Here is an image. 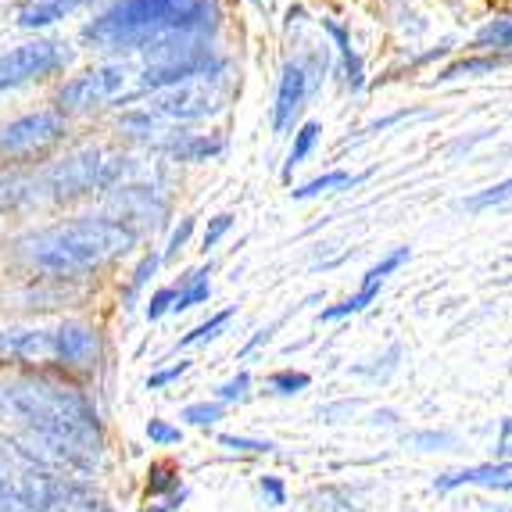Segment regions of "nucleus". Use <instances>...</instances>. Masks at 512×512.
Segmentation results:
<instances>
[{"mask_svg":"<svg viewBox=\"0 0 512 512\" xmlns=\"http://www.w3.org/2000/svg\"><path fill=\"white\" fill-rule=\"evenodd\" d=\"M54 355V333L40 330H0V359L40 362Z\"/></svg>","mask_w":512,"mask_h":512,"instance_id":"2eb2a0df","label":"nucleus"},{"mask_svg":"<svg viewBox=\"0 0 512 512\" xmlns=\"http://www.w3.org/2000/svg\"><path fill=\"white\" fill-rule=\"evenodd\" d=\"M222 412H226L222 402H194L180 412V419H187V423H194V427H212L215 419H222Z\"/></svg>","mask_w":512,"mask_h":512,"instance_id":"c85d7f7f","label":"nucleus"},{"mask_svg":"<svg viewBox=\"0 0 512 512\" xmlns=\"http://www.w3.org/2000/svg\"><path fill=\"white\" fill-rule=\"evenodd\" d=\"M147 437H151L154 444H180V427H169L165 419H151L147 423Z\"/></svg>","mask_w":512,"mask_h":512,"instance_id":"e433bc0d","label":"nucleus"},{"mask_svg":"<svg viewBox=\"0 0 512 512\" xmlns=\"http://www.w3.org/2000/svg\"><path fill=\"white\" fill-rule=\"evenodd\" d=\"M498 487V491H512V462H484V466H466V470L441 473L434 480V491L448 495L455 487Z\"/></svg>","mask_w":512,"mask_h":512,"instance_id":"ddd939ff","label":"nucleus"},{"mask_svg":"<svg viewBox=\"0 0 512 512\" xmlns=\"http://www.w3.org/2000/svg\"><path fill=\"white\" fill-rule=\"evenodd\" d=\"M129 76L133 72H129L126 58H108L101 65H94V69H83L76 76L61 79L51 104L65 119H83V115H94V111L119 108V101L126 97Z\"/></svg>","mask_w":512,"mask_h":512,"instance_id":"20e7f679","label":"nucleus"},{"mask_svg":"<svg viewBox=\"0 0 512 512\" xmlns=\"http://www.w3.org/2000/svg\"><path fill=\"white\" fill-rule=\"evenodd\" d=\"M308 384H312V376L301 373V369H280V373L269 376V391L283 394V398H294V394L308 391Z\"/></svg>","mask_w":512,"mask_h":512,"instance_id":"393cba45","label":"nucleus"},{"mask_svg":"<svg viewBox=\"0 0 512 512\" xmlns=\"http://www.w3.org/2000/svg\"><path fill=\"white\" fill-rule=\"evenodd\" d=\"M119 133L126 140H133V144L151 147V151L162 154L172 140L180 137L183 129L172 126V122H165L162 115H154L151 108H129V111H122V115H119Z\"/></svg>","mask_w":512,"mask_h":512,"instance_id":"9b49d317","label":"nucleus"},{"mask_svg":"<svg viewBox=\"0 0 512 512\" xmlns=\"http://www.w3.org/2000/svg\"><path fill=\"white\" fill-rule=\"evenodd\" d=\"M212 265H205V269H194V273L183 276L180 283V294H176V301H172V312H187V308L201 305V301H208V294H212Z\"/></svg>","mask_w":512,"mask_h":512,"instance_id":"a211bd4d","label":"nucleus"},{"mask_svg":"<svg viewBox=\"0 0 512 512\" xmlns=\"http://www.w3.org/2000/svg\"><path fill=\"white\" fill-rule=\"evenodd\" d=\"M323 29L333 36V43H337V51H341L344 83H348V90H351V94H362V86H366V65H362V58L355 54V47H351L348 29H344L341 22H333V18H323Z\"/></svg>","mask_w":512,"mask_h":512,"instance_id":"f3484780","label":"nucleus"},{"mask_svg":"<svg viewBox=\"0 0 512 512\" xmlns=\"http://www.w3.org/2000/svg\"><path fill=\"white\" fill-rule=\"evenodd\" d=\"M237 316V305L222 308V312H215L212 319H205L201 326H194V330L187 333V337H180V348H190V344H205V341H215L226 326H230V319Z\"/></svg>","mask_w":512,"mask_h":512,"instance_id":"4be33fe9","label":"nucleus"},{"mask_svg":"<svg viewBox=\"0 0 512 512\" xmlns=\"http://www.w3.org/2000/svg\"><path fill=\"white\" fill-rule=\"evenodd\" d=\"M283 323H287V316L273 319V323L265 326V330H258V333H255V337H251V341H248V344H244V348H240V359H244V355H251V351H258V348H262V344H269V337H273V333H276V330H280V326H283Z\"/></svg>","mask_w":512,"mask_h":512,"instance_id":"4c0bfd02","label":"nucleus"},{"mask_svg":"<svg viewBox=\"0 0 512 512\" xmlns=\"http://www.w3.org/2000/svg\"><path fill=\"white\" fill-rule=\"evenodd\" d=\"M319 133H323V126L319 122H305V126L294 133V144H291V154H287V165H283V180H291V172L298 169L301 162H305L308 154L316 151L319 144Z\"/></svg>","mask_w":512,"mask_h":512,"instance_id":"412c9836","label":"nucleus"},{"mask_svg":"<svg viewBox=\"0 0 512 512\" xmlns=\"http://www.w3.org/2000/svg\"><path fill=\"white\" fill-rule=\"evenodd\" d=\"M248 387H251V373L248 369H240V373L233 376V380H226L215 394H219V402L226 405V402H240V398L248 394Z\"/></svg>","mask_w":512,"mask_h":512,"instance_id":"72a5a7b5","label":"nucleus"},{"mask_svg":"<svg viewBox=\"0 0 512 512\" xmlns=\"http://www.w3.org/2000/svg\"><path fill=\"white\" fill-rule=\"evenodd\" d=\"M47 512H111V509L97 495H90L83 484H72V480H65L61 495L54 498V505Z\"/></svg>","mask_w":512,"mask_h":512,"instance_id":"6ab92c4d","label":"nucleus"},{"mask_svg":"<svg viewBox=\"0 0 512 512\" xmlns=\"http://www.w3.org/2000/svg\"><path fill=\"white\" fill-rule=\"evenodd\" d=\"M187 369H190V362H180V366L162 369V373H151V376H147V387H151V391H158V387H169L172 380H180Z\"/></svg>","mask_w":512,"mask_h":512,"instance_id":"58836bf2","label":"nucleus"},{"mask_svg":"<svg viewBox=\"0 0 512 512\" xmlns=\"http://www.w3.org/2000/svg\"><path fill=\"white\" fill-rule=\"evenodd\" d=\"M86 4H97V0H86Z\"/></svg>","mask_w":512,"mask_h":512,"instance_id":"79ce46f5","label":"nucleus"},{"mask_svg":"<svg viewBox=\"0 0 512 512\" xmlns=\"http://www.w3.org/2000/svg\"><path fill=\"white\" fill-rule=\"evenodd\" d=\"M0 412L22 419L29 430H36L40 441H47V448H54V459L69 466L90 470L101 459V423L94 405L76 387L51 384L40 376L8 380L0 384Z\"/></svg>","mask_w":512,"mask_h":512,"instance_id":"f03ea898","label":"nucleus"},{"mask_svg":"<svg viewBox=\"0 0 512 512\" xmlns=\"http://www.w3.org/2000/svg\"><path fill=\"white\" fill-rule=\"evenodd\" d=\"M258 491H262L265 505H273V509L287 505V484H283L280 477H273V473H265V477L258 480Z\"/></svg>","mask_w":512,"mask_h":512,"instance_id":"473e14b6","label":"nucleus"},{"mask_svg":"<svg viewBox=\"0 0 512 512\" xmlns=\"http://www.w3.org/2000/svg\"><path fill=\"white\" fill-rule=\"evenodd\" d=\"M222 151H226V137H219V133H187V129H183L180 137L172 140L162 154L169 162L201 165V162H215Z\"/></svg>","mask_w":512,"mask_h":512,"instance_id":"4468645a","label":"nucleus"},{"mask_svg":"<svg viewBox=\"0 0 512 512\" xmlns=\"http://www.w3.org/2000/svg\"><path fill=\"white\" fill-rule=\"evenodd\" d=\"M158 265H162V255H158V251H147V255L137 262V269H133V280H129V287H126V301H129L126 308L137 305L140 291H144L147 283L154 280V273H158Z\"/></svg>","mask_w":512,"mask_h":512,"instance_id":"5701e85b","label":"nucleus"},{"mask_svg":"<svg viewBox=\"0 0 512 512\" xmlns=\"http://www.w3.org/2000/svg\"><path fill=\"white\" fill-rule=\"evenodd\" d=\"M219 18V0H108L79 29V40L97 54L172 61L212 47Z\"/></svg>","mask_w":512,"mask_h":512,"instance_id":"f257e3e1","label":"nucleus"},{"mask_svg":"<svg viewBox=\"0 0 512 512\" xmlns=\"http://www.w3.org/2000/svg\"><path fill=\"white\" fill-rule=\"evenodd\" d=\"M76 61V47L58 36H36V40L15 43L0 54V94H15L43 79L65 76Z\"/></svg>","mask_w":512,"mask_h":512,"instance_id":"39448f33","label":"nucleus"},{"mask_svg":"<svg viewBox=\"0 0 512 512\" xmlns=\"http://www.w3.org/2000/svg\"><path fill=\"white\" fill-rule=\"evenodd\" d=\"M108 215L126 222L129 230L137 226H162L169 215V201L158 194V187L147 183H122L108 194Z\"/></svg>","mask_w":512,"mask_h":512,"instance_id":"6e6552de","label":"nucleus"},{"mask_svg":"<svg viewBox=\"0 0 512 512\" xmlns=\"http://www.w3.org/2000/svg\"><path fill=\"white\" fill-rule=\"evenodd\" d=\"M190 233H194V215H183V219L176 222V226H172V233H169V244H165V255H162V262H176V258H180V251L187 248Z\"/></svg>","mask_w":512,"mask_h":512,"instance_id":"c756f323","label":"nucleus"},{"mask_svg":"<svg viewBox=\"0 0 512 512\" xmlns=\"http://www.w3.org/2000/svg\"><path fill=\"white\" fill-rule=\"evenodd\" d=\"M409 444L423 448V452H455L459 448V437L452 430H419V434L409 437Z\"/></svg>","mask_w":512,"mask_h":512,"instance_id":"a878e982","label":"nucleus"},{"mask_svg":"<svg viewBox=\"0 0 512 512\" xmlns=\"http://www.w3.org/2000/svg\"><path fill=\"white\" fill-rule=\"evenodd\" d=\"M54 355L65 366L90 369L101 359V333L86 323H65L54 330Z\"/></svg>","mask_w":512,"mask_h":512,"instance_id":"f8f14e48","label":"nucleus"},{"mask_svg":"<svg viewBox=\"0 0 512 512\" xmlns=\"http://www.w3.org/2000/svg\"><path fill=\"white\" fill-rule=\"evenodd\" d=\"M477 47H498V51H512V18H495L477 33Z\"/></svg>","mask_w":512,"mask_h":512,"instance_id":"b1692460","label":"nucleus"},{"mask_svg":"<svg viewBox=\"0 0 512 512\" xmlns=\"http://www.w3.org/2000/svg\"><path fill=\"white\" fill-rule=\"evenodd\" d=\"M230 97H233V86H230V69H226V72H215V76H197L180 86H169L162 94H154L147 108L154 115H162L165 122L183 129L187 122H201L219 115L230 104Z\"/></svg>","mask_w":512,"mask_h":512,"instance_id":"0eeeda50","label":"nucleus"},{"mask_svg":"<svg viewBox=\"0 0 512 512\" xmlns=\"http://www.w3.org/2000/svg\"><path fill=\"white\" fill-rule=\"evenodd\" d=\"M183 502H187V491H183V487H180V495L165 498V502L158 505V509H147V512H176V509H180Z\"/></svg>","mask_w":512,"mask_h":512,"instance_id":"a19ab883","label":"nucleus"},{"mask_svg":"<svg viewBox=\"0 0 512 512\" xmlns=\"http://www.w3.org/2000/svg\"><path fill=\"white\" fill-rule=\"evenodd\" d=\"M147 487H151L154 495H162V491H169V487H180V473L172 470V466H151Z\"/></svg>","mask_w":512,"mask_h":512,"instance_id":"f704fd0d","label":"nucleus"},{"mask_svg":"<svg viewBox=\"0 0 512 512\" xmlns=\"http://www.w3.org/2000/svg\"><path fill=\"white\" fill-rule=\"evenodd\" d=\"M258 4H262V0H258Z\"/></svg>","mask_w":512,"mask_h":512,"instance_id":"37998d69","label":"nucleus"},{"mask_svg":"<svg viewBox=\"0 0 512 512\" xmlns=\"http://www.w3.org/2000/svg\"><path fill=\"white\" fill-rule=\"evenodd\" d=\"M219 441L226 448H233V452H248V455H269L276 448L273 441H255V437H237V434H222Z\"/></svg>","mask_w":512,"mask_h":512,"instance_id":"7c9ffc66","label":"nucleus"},{"mask_svg":"<svg viewBox=\"0 0 512 512\" xmlns=\"http://www.w3.org/2000/svg\"><path fill=\"white\" fill-rule=\"evenodd\" d=\"M366 180V172H323L316 180L301 183L298 190H291L298 201H308V197H319V194H330V190H341V187H355V183Z\"/></svg>","mask_w":512,"mask_h":512,"instance_id":"aec40b11","label":"nucleus"},{"mask_svg":"<svg viewBox=\"0 0 512 512\" xmlns=\"http://www.w3.org/2000/svg\"><path fill=\"white\" fill-rule=\"evenodd\" d=\"M230 230H233V215L230 212H222V215H215V219H208V230H205V240H201V248H205V251L219 248V240L226 237Z\"/></svg>","mask_w":512,"mask_h":512,"instance_id":"2f4dec72","label":"nucleus"},{"mask_svg":"<svg viewBox=\"0 0 512 512\" xmlns=\"http://www.w3.org/2000/svg\"><path fill=\"white\" fill-rule=\"evenodd\" d=\"M137 240V230H129L126 222L111 219V215H79V219L58 222V226H47V230L26 237L22 251L43 273L72 276L129 255L137 248Z\"/></svg>","mask_w":512,"mask_h":512,"instance_id":"7ed1b4c3","label":"nucleus"},{"mask_svg":"<svg viewBox=\"0 0 512 512\" xmlns=\"http://www.w3.org/2000/svg\"><path fill=\"white\" fill-rule=\"evenodd\" d=\"M495 459L498 462L512 459V416L502 419V434H498V444H495Z\"/></svg>","mask_w":512,"mask_h":512,"instance_id":"ea45409f","label":"nucleus"},{"mask_svg":"<svg viewBox=\"0 0 512 512\" xmlns=\"http://www.w3.org/2000/svg\"><path fill=\"white\" fill-rule=\"evenodd\" d=\"M69 119L54 108H36L0 126V162L8 165H36L47 162L65 140H69Z\"/></svg>","mask_w":512,"mask_h":512,"instance_id":"423d86ee","label":"nucleus"},{"mask_svg":"<svg viewBox=\"0 0 512 512\" xmlns=\"http://www.w3.org/2000/svg\"><path fill=\"white\" fill-rule=\"evenodd\" d=\"M405 262H409V248H394L391 255H384L366 276H362L359 294L344 298L341 305L323 308V312H319V323H337V319H348V316H359V312H366V308L376 301V294H380V287H384L387 276H391L394 269H402Z\"/></svg>","mask_w":512,"mask_h":512,"instance_id":"9d476101","label":"nucleus"},{"mask_svg":"<svg viewBox=\"0 0 512 512\" xmlns=\"http://www.w3.org/2000/svg\"><path fill=\"white\" fill-rule=\"evenodd\" d=\"M79 8H86V0H22L18 8V26L22 29H47L61 18L76 15Z\"/></svg>","mask_w":512,"mask_h":512,"instance_id":"dca6fc26","label":"nucleus"},{"mask_svg":"<svg viewBox=\"0 0 512 512\" xmlns=\"http://www.w3.org/2000/svg\"><path fill=\"white\" fill-rule=\"evenodd\" d=\"M502 65V58H466V61H455L452 69H444L441 83H452V79H462V76H477V72H495Z\"/></svg>","mask_w":512,"mask_h":512,"instance_id":"bb28decb","label":"nucleus"},{"mask_svg":"<svg viewBox=\"0 0 512 512\" xmlns=\"http://www.w3.org/2000/svg\"><path fill=\"white\" fill-rule=\"evenodd\" d=\"M172 301H176V291H172V287H162V291H154L151 301H147V308H144L147 319L154 323V319H162L165 312H172Z\"/></svg>","mask_w":512,"mask_h":512,"instance_id":"c9c22d12","label":"nucleus"},{"mask_svg":"<svg viewBox=\"0 0 512 512\" xmlns=\"http://www.w3.org/2000/svg\"><path fill=\"white\" fill-rule=\"evenodd\" d=\"M316 65L294 58L283 65L280 72V86H276V104H273V129L276 133H287V126L294 122L301 108H305V97L312 94L316 86Z\"/></svg>","mask_w":512,"mask_h":512,"instance_id":"1a4fd4ad","label":"nucleus"},{"mask_svg":"<svg viewBox=\"0 0 512 512\" xmlns=\"http://www.w3.org/2000/svg\"><path fill=\"white\" fill-rule=\"evenodd\" d=\"M505 201H512V180H505V183H495L491 190H484V194H477V197H470L466 201V212H484V208H495V205H505Z\"/></svg>","mask_w":512,"mask_h":512,"instance_id":"cd10ccee","label":"nucleus"}]
</instances>
